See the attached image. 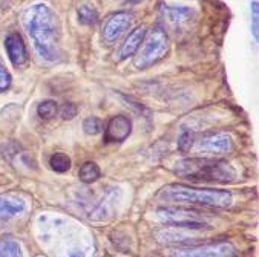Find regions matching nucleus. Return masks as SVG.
Instances as JSON below:
<instances>
[{"mask_svg": "<svg viewBox=\"0 0 259 257\" xmlns=\"http://www.w3.org/2000/svg\"><path fill=\"white\" fill-rule=\"evenodd\" d=\"M26 32L34 41V47L41 59L57 62L60 59L62 28L59 16L46 4H35L23 16Z\"/></svg>", "mask_w": 259, "mask_h": 257, "instance_id": "1", "label": "nucleus"}, {"mask_svg": "<svg viewBox=\"0 0 259 257\" xmlns=\"http://www.w3.org/2000/svg\"><path fill=\"white\" fill-rule=\"evenodd\" d=\"M175 173L195 182H232L236 178L235 169L221 160L187 158L177 164Z\"/></svg>", "mask_w": 259, "mask_h": 257, "instance_id": "2", "label": "nucleus"}, {"mask_svg": "<svg viewBox=\"0 0 259 257\" xmlns=\"http://www.w3.org/2000/svg\"><path fill=\"white\" fill-rule=\"evenodd\" d=\"M160 197L181 203H199L209 207H229L232 194L226 190H199L184 185H169L161 190Z\"/></svg>", "mask_w": 259, "mask_h": 257, "instance_id": "3", "label": "nucleus"}, {"mask_svg": "<svg viewBox=\"0 0 259 257\" xmlns=\"http://www.w3.org/2000/svg\"><path fill=\"white\" fill-rule=\"evenodd\" d=\"M140 53L137 59L134 60V65L137 69H146L155 63H158L166 57L170 47V40L164 28L155 26L152 31L146 32V37L143 40V46H140Z\"/></svg>", "mask_w": 259, "mask_h": 257, "instance_id": "4", "label": "nucleus"}, {"mask_svg": "<svg viewBox=\"0 0 259 257\" xmlns=\"http://www.w3.org/2000/svg\"><path fill=\"white\" fill-rule=\"evenodd\" d=\"M233 150V139L226 132H213L204 135L196 142L198 153H210V155H224Z\"/></svg>", "mask_w": 259, "mask_h": 257, "instance_id": "5", "label": "nucleus"}, {"mask_svg": "<svg viewBox=\"0 0 259 257\" xmlns=\"http://www.w3.org/2000/svg\"><path fill=\"white\" fill-rule=\"evenodd\" d=\"M131 23H132V14L127 11H121L111 16L105 23V26H103V38L109 44L115 43L129 29Z\"/></svg>", "mask_w": 259, "mask_h": 257, "instance_id": "6", "label": "nucleus"}, {"mask_svg": "<svg viewBox=\"0 0 259 257\" xmlns=\"http://www.w3.org/2000/svg\"><path fill=\"white\" fill-rule=\"evenodd\" d=\"M174 257H235V249L229 243H218L193 249H180L174 252Z\"/></svg>", "mask_w": 259, "mask_h": 257, "instance_id": "7", "label": "nucleus"}, {"mask_svg": "<svg viewBox=\"0 0 259 257\" xmlns=\"http://www.w3.org/2000/svg\"><path fill=\"white\" fill-rule=\"evenodd\" d=\"M132 132V121L126 115H117L112 117L108 123L105 139L108 142H121L124 141Z\"/></svg>", "mask_w": 259, "mask_h": 257, "instance_id": "8", "label": "nucleus"}, {"mask_svg": "<svg viewBox=\"0 0 259 257\" xmlns=\"http://www.w3.org/2000/svg\"><path fill=\"white\" fill-rule=\"evenodd\" d=\"M5 49L10 62L14 66H22L28 62V49L23 43V38L19 34H10L5 38Z\"/></svg>", "mask_w": 259, "mask_h": 257, "instance_id": "9", "label": "nucleus"}, {"mask_svg": "<svg viewBox=\"0 0 259 257\" xmlns=\"http://www.w3.org/2000/svg\"><path fill=\"white\" fill-rule=\"evenodd\" d=\"M146 32H147V28H146L144 25H141V26H137V28L127 35L126 41L123 43L121 49L118 50V54H117V56H118V57H117L118 62H123V60H126V59L135 56V53L140 49V46H141V43H143V40H144V37H146Z\"/></svg>", "mask_w": 259, "mask_h": 257, "instance_id": "10", "label": "nucleus"}, {"mask_svg": "<svg viewBox=\"0 0 259 257\" xmlns=\"http://www.w3.org/2000/svg\"><path fill=\"white\" fill-rule=\"evenodd\" d=\"M161 13L174 28L180 29L195 19V11L189 7H161Z\"/></svg>", "mask_w": 259, "mask_h": 257, "instance_id": "11", "label": "nucleus"}, {"mask_svg": "<svg viewBox=\"0 0 259 257\" xmlns=\"http://www.w3.org/2000/svg\"><path fill=\"white\" fill-rule=\"evenodd\" d=\"M26 212V202L17 196L2 194L0 196V219H11L22 216Z\"/></svg>", "mask_w": 259, "mask_h": 257, "instance_id": "12", "label": "nucleus"}, {"mask_svg": "<svg viewBox=\"0 0 259 257\" xmlns=\"http://www.w3.org/2000/svg\"><path fill=\"white\" fill-rule=\"evenodd\" d=\"M100 175H101L100 167H98L95 163H92V161L84 163V164L80 167V170H78V178H80V181L84 182V184L95 182V181L100 178Z\"/></svg>", "mask_w": 259, "mask_h": 257, "instance_id": "13", "label": "nucleus"}, {"mask_svg": "<svg viewBox=\"0 0 259 257\" xmlns=\"http://www.w3.org/2000/svg\"><path fill=\"white\" fill-rule=\"evenodd\" d=\"M49 166L57 173H65L71 169V158L65 155V153H54L49 158Z\"/></svg>", "mask_w": 259, "mask_h": 257, "instance_id": "14", "label": "nucleus"}, {"mask_svg": "<svg viewBox=\"0 0 259 257\" xmlns=\"http://www.w3.org/2000/svg\"><path fill=\"white\" fill-rule=\"evenodd\" d=\"M97 20H98V13H97V10L92 5L84 4V5H81L78 8V22L80 23L92 26V25L97 23Z\"/></svg>", "mask_w": 259, "mask_h": 257, "instance_id": "15", "label": "nucleus"}, {"mask_svg": "<svg viewBox=\"0 0 259 257\" xmlns=\"http://www.w3.org/2000/svg\"><path fill=\"white\" fill-rule=\"evenodd\" d=\"M57 112H59V106H57V102L53 99H46V101L40 102L38 108H37V114L43 120L54 118L57 115Z\"/></svg>", "mask_w": 259, "mask_h": 257, "instance_id": "16", "label": "nucleus"}, {"mask_svg": "<svg viewBox=\"0 0 259 257\" xmlns=\"http://www.w3.org/2000/svg\"><path fill=\"white\" fill-rule=\"evenodd\" d=\"M193 144H195V132L187 129V127L181 129L180 136H178V148H180V151L187 153L193 147Z\"/></svg>", "mask_w": 259, "mask_h": 257, "instance_id": "17", "label": "nucleus"}, {"mask_svg": "<svg viewBox=\"0 0 259 257\" xmlns=\"http://www.w3.org/2000/svg\"><path fill=\"white\" fill-rule=\"evenodd\" d=\"M0 257H22L19 243L14 240H2L0 242Z\"/></svg>", "mask_w": 259, "mask_h": 257, "instance_id": "18", "label": "nucleus"}, {"mask_svg": "<svg viewBox=\"0 0 259 257\" xmlns=\"http://www.w3.org/2000/svg\"><path fill=\"white\" fill-rule=\"evenodd\" d=\"M83 130L86 135H98L103 132V123L98 117H88L84 121H83Z\"/></svg>", "mask_w": 259, "mask_h": 257, "instance_id": "19", "label": "nucleus"}, {"mask_svg": "<svg viewBox=\"0 0 259 257\" xmlns=\"http://www.w3.org/2000/svg\"><path fill=\"white\" fill-rule=\"evenodd\" d=\"M251 32L254 37V41L259 40V7L257 0L251 2Z\"/></svg>", "mask_w": 259, "mask_h": 257, "instance_id": "20", "label": "nucleus"}, {"mask_svg": "<svg viewBox=\"0 0 259 257\" xmlns=\"http://www.w3.org/2000/svg\"><path fill=\"white\" fill-rule=\"evenodd\" d=\"M11 81H13L11 74L7 71L4 62L0 60V92H2V90H7V89L11 86Z\"/></svg>", "mask_w": 259, "mask_h": 257, "instance_id": "21", "label": "nucleus"}, {"mask_svg": "<svg viewBox=\"0 0 259 257\" xmlns=\"http://www.w3.org/2000/svg\"><path fill=\"white\" fill-rule=\"evenodd\" d=\"M77 112H78V109H77V106L75 105H72V102H68V105H65L62 109H60V117L66 121H69V120H74L75 117H77Z\"/></svg>", "mask_w": 259, "mask_h": 257, "instance_id": "22", "label": "nucleus"}, {"mask_svg": "<svg viewBox=\"0 0 259 257\" xmlns=\"http://www.w3.org/2000/svg\"><path fill=\"white\" fill-rule=\"evenodd\" d=\"M127 2H129L131 5H135V4H140V2H143V0H127Z\"/></svg>", "mask_w": 259, "mask_h": 257, "instance_id": "23", "label": "nucleus"}]
</instances>
